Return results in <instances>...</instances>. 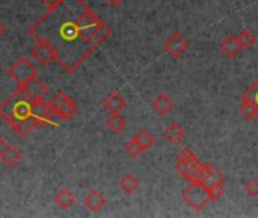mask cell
<instances>
[{"mask_svg": "<svg viewBox=\"0 0 258 218\" xmlns=\"http://www.w3.org/2000/svg\"><path fill=\"white\" fill-rule=\"evenodd\" d=\"M31 52H32V56L35 58V61L40 62L41 65H49L50 62L56 61L55 50L52 49V46H49L44 41H35Z\"/></svg>", "mask_w": 258, "mask_h": 218, "instance_id": "ba28073f", "label": "cell"}, {"mask_svg": "<svg viewBox=\"0 0 258 218\" xmlns=\"http://www.w3.org/2000/svg\"><path fill=\"white\" fill-rule=\"evenodd\" d=\"M237 38H238V43H240L241 49H249L256 43V35L250 29H241L237 34Z\"/></svg>", "mask_w": 258, "mask_h": 218, "instance_id": "7402d4cb", "label": "cell"}, {"mask_svg": "<svg viewBox=\"0 0 258 218\" xmlns=\"http://www.w3.org/2000/svg\"><path fill=\"white\" fill-rule=\"evenodd\" d=\"M28 34L35 41L52 46L56 62L70 74L111 37L112 31L84 0H61L56 7L46 8Z\"/></svg>", "mask_w": 258, "mask_h": 218, "instance_id": "6da1fadb", "label": "cell"}, {"mask_svg": "<svg viewBox=\"0 0 258 218\" xmlns=\"http://www.w3.org/2000/svg\"><path fill=\"white\" fill-rule=\"evenodd\" d=\"M246 2H253V0H246Z\"/></svg>", "mask_w": 258, "mask_h": 218, "instance_id": "4dcf8cb0", "label": "cell"}, {"mask_svg": "<svg viewBox=\"0 0 258 218\" xmlns=\"http://www.w3.org/2000/svg\"><path fill=\"white\" fill-rule=\"evenodd\" d=\"M50 107L56 117H59L61 120H72L78 111V106L73 101V98L66 94L64 91H59L53 95V98H50Z\"/></svg>", "mask_w": 258, "mask_h": 218, "instance_id": "8992f818", "label": "cell"}, {"mask_svg": "<svg viewBox=\"0 0 258 218\" xmlns=\"http://www.w3.org/2000/svg\"><path fill=\"white\" fill-rule=\"evenodd\" d=\"M202 168H204V164L198 159V156L195 155V152L190 147H184L178 153L175 170L188 182L199 180Z\"/></svg>", "mask_w": 258, "mask_h": 218, "instance_id": "3957f363", "label": "cell"}, {"mask_svg": "<svg viewBox=\"0 0 258 218\" xmlns=\"http://www.w3.org/2000/svg\"><path fill=\"white\" fill-rule=\"evenodd\" d=\"M244 192L249 197H258V179H249L244 182Z\"/></svg>", "mask_w": 258, "mask_h": 218, "instance_id": "d4e9b609", "label": "cell"}, {"mask_svg": "<svg viewBox=\"0 0 258 218\" xmlns=\"http://www.w3.org/2000/svg\"><path fill=\"white\" fill-rule=\"evenodd\" d=\"M108 2H109V5H112V7H118L120 4L124 2V0H108Z\"/></svg>", "mask_w": 258, "mask_h": 218, "instance_id": "83f0119b", "label": "cell"}, {"mask_svg": "<svg viewBox=\"0 0 258 218\" xmlns=\"http://www.w3.org/2000/svg\"><path fill=\"white\" fill-rule=\"evenodd\" d=\"M240 116L244 119V120H252V119H256V106H255V101L250 95H247L246 92L241 94V100H240Z\"/></svg>", "mask_w": 258, "mask_h": 218, "instance_id": "2e32d148", "label": "cell"}, {"mask_svg": "<svg viewBox=\"0 0 258 218\" xmlns=\"http://www.w3.org/2000/svg\"><path fill=\"white\" fill-rule=\"evenodd\" d=\"M105 125H106V129H108L109 132H112V134H120V132H123V131L126 129L127 120H126L120 113H117V114H109V117L106 119Z\"/></svg>", "mask_w": 258, "mask_h": 218, "instance_id": "ffe728a7", "label": "cell"}, {"mask_svg": "<svg viewBox=\"0 0 258 218\" xmlns=\"http://www.w3.org/2000/svg\"><path fill=\"white\" fill-rule=\"evenodd\" d=\"M123 149H124V152L129 155V156H133V158H137L139 155H142L143 153V149H142V146L137 143V140L133 137L131 140H127L124 144H123Z\"/></svg>", "mask_w": 258, "mask_h": 218, "instance_id": "603a6c76", "label": "cell"}, {"mask_svg": "<svg viewBox=\"0 0 258 218\" xmlns=\"http://www.w3.org/2000/svg\"><path fill=\"white\" fill-rule=\"evenodd\" d=\"M8 76L17 83V86H25L28 82L37 77V67L25 56L19 58L8 68Z\"/></svg>", "mask_w": 258, "mask_h": 218, "instance_id": "5b68a950", "label": "cell"}, {"mask_svg": "<svg viewBox=\"0 0 258 218\" xmlns=\"http://www.w3.org/2000/svg\"><path fill=\"white\" fill-rule=\"evenodd\" d=\"M188 47H190L188 40H187V38L184 37V34H181L179 31L170 34V35L164 40V43H163L164 52H166L169 56L175 58V59H179L181 56H184V53L188 50Z\"/></svg>", "mask_w": 258, "mask_h": 218, "instance_id": "52a82bcc", "label": "cell"}, {"mask_svg": "<svg viewBox=\"0 0 258 218\" xmlns=\"http://www.w3.org/2000/svg\"><path fill=\"white\" fill-rule=\"evenodd\" d=\"M207 189H208L210 201H217V200H220V197L225 194V191H223V185H222V183L210 185V186H207Z\"/></svg>", "mask_w": 258, "mask_h": 218, "instance_id": "cb8c5ba5", "label": "cell"}, {"mask_svg": "<svg viewBox=\"0 0 258 218\" xmlns=\"http://www.w3.org/2000/svg\"><path fill=\"white\" fill-rule=\"evenodd\" d=\"M59 2H61V0H43V4L46 5V8H53V7H56Z\"/></svg>", "mask_w": 258, "mask_h": 218, "instance_id": "4316f807", "label": "cell"}, {"mask_svg": "<svg viewBox=\"0 0 258 218\" xmlns=\"http://www.w3.org/2000/svg\"><path fill=\"white\" fill-rule=\"evenodd\" d=\"M34 104L35 100L31 98L25 86H17L14 92L0 103V119L7 122L16 134L26 137L32 129H35Z\"/></svg>", "mask_w": 258, "mask_h": 218, "instance_id": "7a4b0ae2", "label": "cell"}, {"mask_svg": "<svg viewBox=\"0 0 258 218\" xmlns=\"http://www.w3.org/2000/svg\"><path fill=\"white\" fill-rule=\"evenodd\" d=\"M226 177L225 174L213 164H204V168H202V173H201V177L198 182H202L205 183L207 186L210 185H216V183H225Z\"/></svg>", "mask_w": 258, "mask_h": 218, "instance_id": "9c48e42d", "label": "cell"}, {"mask_svg": "<svg viewBox=\"0 0 258 218\" xmlns=\"http://www.w3.org/2000/svg\"><path fill=\"white\" fill-rule=\"evenodd\" d=\"M84 204L88 210L91 212H99L103 209V206L106 204V198L105 195L99 191V189H91L85 194L84 197Z\"/></svg>", "mask_w": 258, "mask_h": 218, "instance_id": "4fadbf2b", "label": "cell"}, {"mask_svg": "<svg viewBox=\"0 0 258 218\" xmlns=\"http://www.w3.org/2000/svg\"><path fill=\"white\" fill-rule=\"evenodd\" d=\"M4 146V138H2V135H0V147Z\"/></svg>", "mask_w": 258, "mask_h": 218, "instance_id": "f546056e", "label": "cell"}, {"mask_svg": "<svg viewBox=\"0 0 258 218\" xmlns=\"http://www.w3.org/2000/svg\"><path fill=\"white\" fill-rule=\"evenodd\" d=\"M173 106H175V103H173L172 97L167 95V94H164V92H160L152 100V109L155 111V114L160 116V117L167 116L172 111V109H173Z\"/></svg>", "mask_w": 258, "mask_h": 218, "instance_id": "7c38bea8", "label": "cell"}, {"mask_svg": "<svg viewBox=\"0 0 258 218\" xmlns=\"http://www.w3.org/2000/svg\"><path fill=\"white\" fill-rule=\"evenodd\" d=\"M220 52L226 56V58H229V59H234L243 49H241V46H240V43H238V38H237V35H228V37H225L222 41H220Z\"/></svg>", "mask_w": 258, "mask_h": 218, "instance_id": "5bb4252c", "label": "cell"}, {"mask_svg": "<svg viewBox=\"0 0 258 218\" xmlns=\"http://www.w3.org/2000/svg\"><path fill=\"white\" fill-rule=\"evenodd\" d=\"M75 201H76L75 194H73L69 188H66V186H61V188L56 191V194H55V203H56L61 209H69V207H72V206L75 204Z\"/></svg>", "mask_w": 258, "mask_h": 218, "instance_id": "d6986e66", "label": "cell"}, {"mask_svg": "<svg viewBox=\"0 0 258 218\" xmlns=\"http://www.w3.org/2000/svg\"><path fill=\"white\" fill-rule=\"evenodd\" d=\"M182 195V200L195 210H202L208 201H210V197H208V189H207V185L202 183V182H190L181 192Z\"/></svg>", "mask_w": 258, "mask_h": 218, "instance_id": "277c9868", "label": "cell"}, {"mask_svg": "<svg viewBox=\"0 0 258 218\" xmlns=\"http://www.w3.org/2000/svg\"><path fill=\"white\" fill-rule=\"evenodd\" d=\"M124 106H126V100L118 91H112L103 98V107L109 114H117L123 111Z\"/></svg>", "mask_w": 258, "mask_h": 218, "instance_id": "8fae6325", "label": "cell"}, {"mask_svg": "<svg viewBox=\"0 0 258 218\" xmlns=\"http://www.w3.org/2000/svg\"><path fill=\"white\" fill-rule=\"evenodd\" d=\"M118 186H120V189H121L124 194L131 195V194H134V192L140 188V179H139L137 176L131 174V173H126V174L118 180Z\"/></svg>", "mask_w": 258, "mask_h": 218, "instance_id": "ac0fdd59", "label": "cell"}, {"mask_svg": "<svg viewBox=\"0 0 258 218\" xmlns=\"http://www.w3.org/2000/svg\"><path fill=\"white\" fill-rule=\"evenodd\" d=\"M163 137H164L169 143L178 144V143H181V141L184 140L185 131H184V128H182L179 123L173 122L172 125H169V126L163 131Z\"/></svg>", "mask_w": 258, "mask_h": 218, "instance_id": "e0dca14e", "label": "cell"}, {"mask_svg": "<svg viewBox=\"0 0 258 218\" xmlns=\"http://www.w3.org/2000/svg\"><path fill=\"white\" fill-rule=\"evenodd\" d=\"M5 29H7V28H5V25H4L2 22H0V38L4 37V34H5Z\"/></svg>", "mask_w": 258, "mask_h": 218, "instance_id": "f1b7e54d", "label": "cell"}, {"mask_svg": "<svg viewBox=\"0 0 258 218\" xmlns=\"http://www.w3.org/2000/svg\"><path fill=\"white\" fill-rule=\"evenodd\" d=\"M134 138L137 140V143L142 146V149H143V152H146V150H149L154 144H155V135L151 132V131H148V129H140L136 135H134Z\"/></svg>", "mask_w": 258, "mask_h": 218, "instance_id": "44dd1931", "label": "cell"}, {"mask_svg": "<svg viewBox=\"0 0 258 218\" xmlns=\"http://www.w3.org/2000/svg\"><path fill=\"white\" fill-rule=\"evenodd\" d=\"M22 158H23V153L14 144L4 143V146L0 147V161L4 162V165H7L10 168L16 167L22 161Z\"/></svg>", "mask_w": 258, "mask_h": 218, "instance_id": "30bf717a", "label": "cell"}, {"mask_svg": "<svg viewBox=\"0 0 258 218\" xmlns=\"http://www.w3.org/2000/svg\"><path fill=\"white\" fill-rule=\"evenodd\" d=\"M247 95H250L252 98H253V101H255V106H256V119H258V79L244 91Z\"/></svg>", "mask_w": 258, "mask_h": 218, "instance_id": "484cf974", "label": "cell"}, {"mask_svg": "<svg viewBox=\"0 0 258 218\" xmlns=\"http://www.w3.org/2000/svg\"><path fill=\"white\" fill-rule=\"evenodd\" d=\"M25 89L31 95V98H34V100H44L46 95H47V92H49L47 85L44 82H41L38 77H35L31 82H28L25 85Z\"/></svg>", "mask_w": 258, "mask_h": 218, "instance_id": "9a60e30c", "label": "cell"}]
</instances>
